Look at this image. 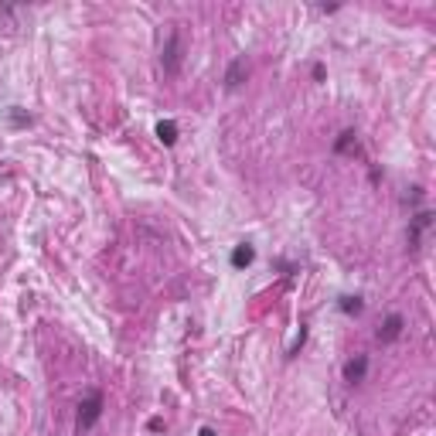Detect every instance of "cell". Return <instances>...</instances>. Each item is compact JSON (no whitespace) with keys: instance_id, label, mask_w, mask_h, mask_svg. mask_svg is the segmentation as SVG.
<instances>
[{"instance_id":"6da1fadb","label":"cell","mask_w":436,"mask_h":436,"mask_svg":"<svg viewBox=\"0 0 436 436\" xmlns=\"http://www.w3.org/2000/svg\"><path fill=\"white\" fill-rule=\"evenodd\" d=\"M99 416H103V392L99 389H92V392L79 402V416H75V426H79V433H86L92 430L96 423H99Z\"/></svg>"},{"instance_id":"7a4b0ae2","label":"cell","mask_w":436,"mask_h":436,"mask_svg":"<svg viewBox=\"0 0 436 436\" xmlns=\"http://www.w3.org/2000/svg\"><path fill=\"white\" fill-rule=\"evenodd\" d=\"M181 62H184V41H181V31H171L164 48H160V68H164L167 75H177V72H181Z\"/></svg>"},{"instance_id":"3957f363","label":"cell","mask_w":436,"mask_h":436,"mask_svg":"<svg viewBox=\"0 0 436 436\" xmlns=\"http://www.w3.org/2000/svg\"><path fill=\"white\" fill-rule=\"evenodd\" d=\"M430 222H433L430 212H416V215L409 218V252H419V245H423V232L430 229Z\"/></svg>"},{"instance_id":"277c9868","label":"cell","mask_w":436,"mask_h":436,"mask_svg":"<svg viewBox=\"0 0 436 436\" xmlns=\"http://www.w3.org/2000/svg\"><path fill=\"white\" fill-rule=\"evenodd\" d=\"M402 327H406V321H402V314H389V317L382 321V327L375 331V338H378V345H392L395 338L402 334Z\"/></svg>"},{"instance_id":"5b68a950","label":"cell","mask_w":436,"mask_h":436,"mask_svg":"<svg viewBox=\"0 0 436 436\" xmlns=\"http://www.w3.org/2000/svg\"><path fill=\"white\" fill-rule=\"evenodd\" d=\"M365 375H368V354H354V358L345 361V382H348V385L365 382Z\"/></svg>"},{"instance_id":"8992f818","label":"cell","mask_w":436,"mask_h":436,"mask_svg":"<svg viewBox=\"0 0 436 436\" xmlns=\"http://www.w3.org/2000/svg\"><path fill=\"white\" fill-rule=\"evenodd\" d=\"M245 75H249L245 58H232V65L225 68V89H239L245 82Z\"/></svg>"},{"instance_id":"52a82bcc","label":"cell","mask_w":436,"mask_h":436,"mask_svg":"<svg viewBox=\"0 0 436 436\" xmlns=\"http://www.w3.org/2000/svg\"><path fill=\"white\" fill-rule=\"evenodd\" d=\"M252 259H256V249H252L249 242H242V245H236V249H232V266H236V269L252 266Z\"/></svg>"},{"instance_id":"ba28073f","label":"cell","mask_w":436,"mask_h":436,"mask_svg":"<svg viewBox=\"0 0 436 436\" xmlns=\"http://www.w3.org/2000/svg\"><path fill=\"white\" fill-rule=\"evenodd\" d=\"M157 140H160L164 147H174L177 143V123L174 120H160V123H157Z\"/></svg>"},{"instance_id":"9c48e42d","label":"cell","mask_w":436,"mask_h":436,"mask_svg":"<svg viewBox=\"0 0 436 436\" xmlns=\"http://www.w3.org/2000/svg\"><path fill=\"white\" fill-rule=\"evenodd\" d=\"M348 150H358V133L354 130H345L341 140L334 143V153H348Z\"/></svg>"},{"instance_id":"30bf717a","label":"cell","mask_w":436,"mask_h":436,"mask_svg":"<svg viewBox=\"0 0 436 436\" xmlns=\"http://www.w3.org/2000/svg\"><path fill=\"white\" fill-rule=\"evenodd\" d=\"M341 310H345L348 317H358V314L365 310V300H361V297H341Z\"/></svg>"},{"instance_id":"8fae6325","label":"cell","mask_w":436,"mask_h":436,"mask_svg":"<svg viewBox=\"0 0 436 436\" xmlns=\"http://www.w3.org/2000/svg\"><path fill=\"white\" fill-rule=\"evenodd\" d=\"M11 123H14V127H27V123H31V116H24L21 109L14 106V109H11Z\"/></svg>"},{"instance_id":"7c38bea8","label":"cell","mask_w":436,"mask_h":436,"mask_svg":"<svg viewBox=\"0 0 436 436\" xmlns=\"http://www.w3.org/2000/svg\"><path fill=\"white\" fill-rule=\"evenodd\" d=\"M304 341H307V327L300 324V334H297V341H293V348H290V354H297V348H304Z\"/></svg>"},{"instance_id":"4fadbf2b","label":"cell","mask_w":436,"mask_h":436,"mask_svg":"<svg viewBox=\"0 0 436 436\" xmlns=\"http://www.w3.org/2000/svg\"><path fill=\"white\" fill-rule=\"evenodd\" d=\"M198 436H215V430H201V433Z\"/></svg>"}]
</instances>
